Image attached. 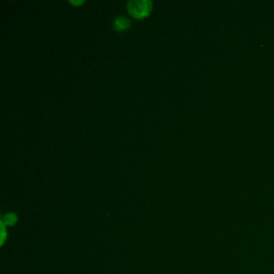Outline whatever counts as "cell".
I'll return each mask as SVG.
<instances>
[{
    "label": "cell",
    "instance_id": "obj_2",
    "mask_svg": "<svg viewBox=\"0 0 274 274\" xmlns=\"http://www.w3.org/2000/svg\"><path fill=\"white\" fill-rule=\"evenodd\" d=\"M131 25V22L125 16H117L114 20V27L119 31L126 30Z\"/></svg>",
    "mask_w": 274,
    "mask_h": 274
},
{
    "label": "cell",
    "instance_id": "obj_3",
    "mask_svg": "<svg viewBox=\"0 0 274 274\" xmlns=\"http://www.w3.org/2000/svg\"><path fill=\"white\" fill-rule=\"evenodd\" d=\"M16 220H18V217H16V215L14 213H8L3 220V223H6V224H9V225H12L16 222Z\"/></svg>",
    "mask_w": 274,
    "mask_h": 274
},
{
    "label": "cell",
    "instance_id": "obj_1",
    "mask_svg": "<svg viewBox=\"0 0 274 274\" xmlns=\"http://www.w3.org/2000/svg\"><path fill=\"white\" fill-rule=\"evenodd\" d=\"M152 4L148 0H132L127 4V10L136 19H143L151 11Z\"/></svg>",
    "mask_w": 274,
    "mask_h": 274
}]
</instances>
